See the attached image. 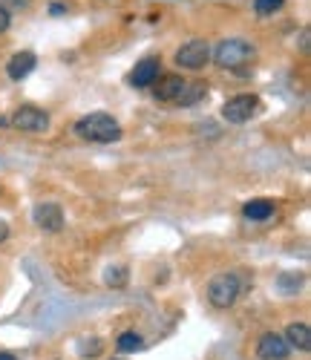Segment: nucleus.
<instances>
[{"instance_id":"obj_13","label":"nucleus","mask_w":311,"mask_h":360,"mask_svg":"<svg viewBox=\"0 0 311 360\" xmlns=\"http://www.w3.org/2000/svg\"><path fill=\"white\" fill-rule=\"evenodd\" d=\"M242 217L251 219V222H265V219L274 217V202H268V199H251V202L242 207Z\"/></svg>"},{"instance_id":"obj_22","label":"nucleus","mask_w":311,"mask_h":360,"mask_svg":"<svg viewBox=\"0 0 311 360\" xmlns=\"http://www.w3.org/2000/svg\"><path fill=\"white\" fill-rule=\"evenodd\" d=\"M49 15L52 18H64L67 15V6L64 4H49Z\"/></svg>"},{"instance_id":"obj_6","label":"nucleus","mask_w":311,"mask_h":360,"mask_svg":"<svg viewBox=\"0 0 311 360\" xmlns=\"http://www.w3.org/2000/svg\"><path fill=\"white\" fill-rule=\"evenodd\" d=\"M12 124L23 133H46L49 130V112L41 107H32V104H23L15 110Z\"/></svg>"},{"instance_id":"obj_24","label":"nucleus","mask_w":311,"mask_h":360,"mask_svg":"<svg viewBox=\"0 0 311 360\" xmlns=\"http://www.w3.org/2000/svg\"><path fill=\"white\" fill-rule=\"evenodd\" d=\"M0 360H18L12 352H0Z\"/></svg>"},{"instance_id":"obj_15","label":"nucleus","mask_w":311,"mask_h":360,"mask_svg":"<svg viewBox=\"0 0 311 360\" xmlns=\"http://www.w3.org/2000/svg\"><path fill=\"white\" fill-rule=\"evenodd\" d=\"M115 349L118 352H124V354H130V352H141L144 349V338L139 335V332H121L118 335V340H115Z\"/></svg>"},{"instance_id":"obj_4","label":"nucleus","mask_w":311,"mask_h":360,"mask_svg":"<svg viewBox=\"0 0 311 360\" xmlns=\"http://www.w3.org/2000/svg\"><path fill=\"white\" fill-rule=\"evenodd\" d=\"M262 110V101L251 93H242V96H234L222 104V118L228 124H245V122H251V118Z\"/></svg>"},{"instance_id":"obj_2","label":"nucleus","mask_w":311,"mask_h":360,"mask_svg":"<svg viewBox=\"0 0 311 360\" xmlns=\"http://www.w3.org/2000/svg\"><path fill=\"white\" fill-rule=\"evenodd\" d=\"M254 58H257V46L248 44L245 38H228L213 52L216 67H222V70H242V67L251 64Z\"/></svg>"},{"instance_id":"obj_20","label":"nucleus","mask_w":311,"mask_h":360,"mask_svg":"<svg viewBox=\"0 0 311 360\" xmlns=\"http://www.w3.org/2000/svg\"><path fill=\"white\" fill-rule=\"evenodd\" d=\"M0 6H4V9H29V6H32V0H4Z\"/></svg>"},{"instance_id":"obj_3","label":"nucleus","mask_w":311,"mask_h":360,"mask_svg":"<svg viewBox=\"0 0 311 360\" xmlns=\"http://www.w3.org/2000/svg\"><path fill=\"white\" fill-rule=\"evenodd\" d=\"M208 303L213 306V309H231L236 300H239V294H242V280H239V274H234V271H228V274H216L210 283H208Z\"/></svg>"},{"instance_id":"obj_17","label":"nucleus","mask_w":311,"mask_h":360,"mask_svg":"<svg viewBox=\"0 0 311 360\" xmlns=\"http://www.w3.org/2000/svg\"><path fill=\"white\" fill-rule=\"evenodd\" d=\"M283 4H286V0H254V12L262 15V18H268L277 9H283Z\"/></svg>"},{"instance_id":"obj_19","label":"nucleus","mask_w":311,"mask_h":360,"mask_svg":"<svg viewBox=\"0 0 311 360\" xmlns=\"http://www.w3.org/2000/svg\"><path fill=\"white\" fill-rule=\"evenodd\" d=\"M297 285H300V277L297 274H283V277H279V288H283L286 294H294Z\"/></svg>"},{"instance_id":"obj_14","label":"nucleus","mask_w":311,"mask_h":360,"mask_svg":"<svg viewBox=\"0 0 311 360\" xmlns=\"http://www.w3.org/2000/svg\"><path fill=\"white\" fill-rule=\"evenodd\" d=\"M205 96H208V84L205 81H188V84H184V89H182V96L176 98V104L179 107H193Z\"/></svg>"},{"instance_id":"obj_16","label":"nucleus","mask_w":311,"mask_h":360,"mask_svg":"<svg viewBox=\"0 0 311 360\" xmlns=\"http://www.w3.org/2000/svg\"><path fill=\"white\" fill-rule=\"evenodd\" d=\"M104 283L113 285V288L127 285V268H124V265H110L107 271H104Z\"/></svg>"},{"instance_id":"obj_8","label":"nucleus","mask_w":311,"mask_h":360,"mask_svg":"<svg viewBox=\"0 0 311 360\" xmlns=\"http://www.w3.org/2000/svg\"><path fill=\"white\" fill-rule=\"evenodd\" d=\"M288 343L283 335H277V332H265L257 343V354L260 360H288Z\"/></svg>"},{"instance_id":"obj_7","label":"nucleus","mask_w":311,"mask_h":360,"mask_svg":"<svg viewBox=\"0 0 311 360\" xmlns=\"http://www.w3.org/2000/svg\"><path fill=\"white\" fill-rule=\"evenodd\" d=\"M32 219L41 231L46 233H58L61 228H64V211L55 205V202H41L35 205V211H32Z\"/></svg>"},{"instance_id":"obj_5","label":"nucleus","mask_w":311,"mask_h":360,"mask_svg":"<svg viewBox=\"0 0 311 360\" xmlns=\"http://www.w3.org/2000/svg\"><path fill=\"white\" fill-rule=\"evenodd\" d=\"M208 61H210V46H208V41H202V38H193V41L182 44V46L176 49V64H179L182 70L199 72Z\"/></svg>"},{"instance_id":"obj_10","label":"nucleus","mask_w":311,"mask_h":360,"mask_svg":"<svg viewBox=\"0 0 311 360\" xmlns=\"http://www.w3.org/2000/svg\"><path fill=\"white\" fill-rule=\"evenodd\" d=\"M35 64H38L35 52H15V55L9 58V64H6V75H9L12 81H23L29 72L35 70Z\"/></svg>"},{"instance_id":"obj_1","label":"nucleus","mask_w":311,"mask_h":360,"mask_svg":"<svg viewBox=\"0 0 311 360\" xmlns=\"http://www.w3.org/2000/svg\"><path fill=\"white\" fill-rule=\"evenodd\" d=\"M75 136L92 144H113L121 139V124L110 112H89L75 122Z\"/></svg>"},{"instance_id":"obj_21","label":"nucleus","mask_w":311,"mask_h":360,"mask_svg":"<svg viewBox=\"0 0 311 360\" xmlns=\"http://www.w3.org/2000/svg\"><path fill=\"white\" fill-rule=\"evenodd\" d=\"M9 26H12V12L0 6V32H6Z\"/></svg>"},{"instance_id":"obj_23","label":"nucleus","mask_w":311,"mask_h":360,"mask_svg":"<svg viewBox=\"0 0 311 360\" xmlns=\"http://www.w3.org/2000/svg\"><path fill=\"white\" fill-rule=\"evenodd\" d=\"M6 239H9V222L0 219V243H6Z\"/></svg>"},{"instance_id":"obj_18","label":"nucleus","mask_w":311,"mask_h":360,"mask_svg":"<svg viewBox=\"0 0 311 360\" xmlns=\"http://www.w3.org/2000/svg\"><path fill=\"white\" fill-rule=\"evenodd\" d=\"M101 349H104V343H101L99 338H92V340H81V343H78V352H81L84 357H87V354H89V357H96V354H101Z\"/></svg>"},{"instance_id":"obj_11","label":"nucleus","mask_w":311,"mask_h":360,"mask_svg":"<svg viewBox=\"0 0 311 360\" xmlns=\"http://www.w3.org/2000/svg\"><path fill=\"white\" fill-rule=\"evenodd\" d=\"M184 84H188V81H184L182 75H165L159 84H156V98L167 101V104H176V98L182 96Z\"/></svg>"},{"instance_id":"obj_12","label":"nucleus","mask_w":311,"mask_h":360,"mask_svg":"<svg viewBox=\"0 0 311 360\" xmlns=\"http://www.w3.org/2000/svg\"><path fill=\"white\" fill-rule=\"evenodd\" d=\"M283 338H286L288 349H297V352H308L311 349V328L305 323H291Z\"/></svg>"},{"instance_id":"obj_9","label":"nucleus","mask_w":311,"mask_h":360,"mask_svg":"<svg viewBox=\"0 0 311 360\" xmlns=\"http://www.w3.org/2000/svg\"><path fill=\"white\" fill-rule=\"evenodd\" d=\"M159 70H162V61L150 55V58H144V61L136 64V70H133V75H130V84H133L136 89H144V86L156 84V78H159Z\"/></svg>"}]
</instances>
